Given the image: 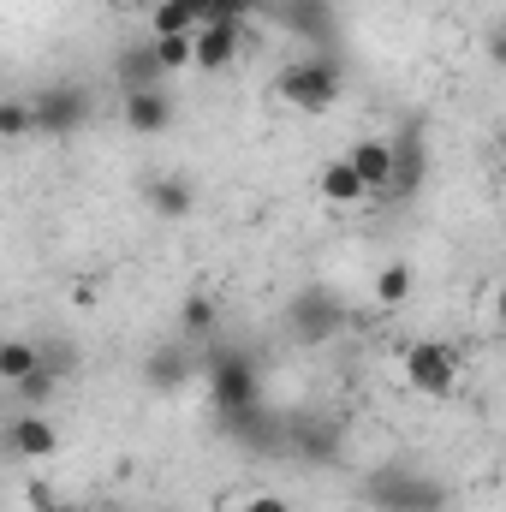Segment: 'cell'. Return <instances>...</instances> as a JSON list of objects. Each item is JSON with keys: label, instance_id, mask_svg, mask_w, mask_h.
<instances>
[{"label": "cell", "instance_id": "6da1fadb", "mask_svg": "<svg viewBox=\"0 0 506 512\" xmlns=\"http://www.w3.org/2000/svg\"><path fill=\"white\" fill-rule=\"evenodd\" d=\"M203 393H209V411L221 423H233L251 405H262V364L245 346H209L203 352Z\"/></svg>", "mask_w": 506, "mask_h": 512}, {"label": "cell", "instance_id": "7a4b0ae2", "mask_svg": "<svg viewBox=\"0 0 506 512\" xmlns=\"http://www.w3.org/2000/svg\"><path fill=\"white\" fill-rule=\"evenodd\" d=\"M274 96L292 108V114H322L346 96V66L334 54H310V60H292L280 78H274Z\"/></svg>", "mask_w": 506, "mask_h": 512}, {"label": "cell", "instance_id": "3957f363", "mask_svg": "<svg viewBox=\"0 0 506 512\" xmlns=\"http://www.w3.org/2000/svg\"><path fill=\"white\" fill-rule=\"evenodd\" d=\"M370 507L376 512H447V483L411 465H387L370 477Z\"/></svg>", "mask_w": 506, "mask_h": 512}, {"label": "cell", "instance_id": "277c9868", "mask_svg": "<svg viewBox=\"0 0 506 512\" xmlns=\"http://www.w3.org/2000/svg\"><path fill=\"white\" fill-rule=\"evenodd\" d=\"M340 328H346V304H340V292H328V286H304V292L286 298V334H292L298 346H328Z\"/></svg>", "mask_w": 506, "mask_h": 512}, {"label": "cell", "instance_id": "5b68a950", "mask_svg": "<svg viewBox=\"0 0 506 512\" xmlns=\"http://www.w3.org/2000/svg\"><path fill=\"white\" fill-rule=\"evenodd\" d=\"M30 102H36V131H42V137H72V131H84L96 120V96H90L84 84H72V78L36 90Z\"/></svg>", "mask_w": 506, "mask_h": 512}, {"label": "cell", "instance_id": "8992f818", "mask_svg": "<svg viewBox=\"0 0 506 512\" xmlns=\"http://www.w3.org/2000/svg\"><path fill=\"white\" fill-rule=\"evenodd\" d=\"M399 370H405V387L417 399H447L459 387V352L447 340H417V346H405Z\"/></svg>", "mask_w": 506, "mask_h": 512}, {"label": "cell", "instance_id": "52a82bcc", "mask_svg": "<svg viewBox=\"0 0 506 512\" xmlns=\"http://www.w3.org/2000/svg\"><path fill=\"white\" fill-rule=\"evenodd\" d=\"M340 447H346V429H340L334 417H316V411L286 417V459H292V465L322 471V465L340 459Z\"/></svg>", "mask_w": 506, "mask_h": 512}, {"label": "cell", "instance_id": "ba28073f", "mask_svg": "<svg viewBox=\"0 0 506 512\" xmlns=\"http://www.w3.org/2000/svg\"><path fill=\"white\" fill-rule=\"evenodd\" d=\"M203 352L209 346H191V340H161L155 352H143V387L149 393H185V387L203 376Z\"/></svg>", "mask_w": 506, "mask_h": 512}, {"label": "cell", "instance_id": "9c48e42d", "mask_svg": "<svg viewBox=\"0 0 506 512\" xmlns=\"http://www.w3.org/2000/svg\"><path fill=\"white\" fill-rule=\"evenodd\" d=\"M233 441H239V453H251V459H286V411H274L268 399L251 405L245 417H233V423H221Z\"/></svg>", "mask_w": 506, "mask_h": 512}, {"label": "cell", "instance_id": "30bf717a", "mask_svg": "<svg viewBox=\"0 0 506 512\" xmlns=\"http://www.w3.org/2000/svg\"><path fill=\"white\" fill-rule=\"evenodd\" d=\"M423 179H429V137H423V126L393 131V185H387V203L417 197Z\"/></svg>", "mask_w": 506, "mask_h": 512}, {"label": "cell", "instance_id": "8fae6325", "mask_svg": "<svg viewBox=\"0 0 506 512\" xmlns=\"http://www.w3.org/2000/svg\"><path fill=\"white\" fill-rule=\"evenodd\" d=\"M54 447H60L54 417H48V411H18V405H12V417H6V453L24 459V465H36V459H54Z\"/></svg>", "mask_w": 506, "mask_h": 512}, {"label": "cell", "instance_id": "7c38bea8", "mask_svg": "<svg viewBox=\"0 0 506 512\" xmlns=\"http://www.w3.org/2000/svg\"><path fill=\"white\" fill-rule=\"evenodd\" d=\"M239 54H245V24H203L197 30V66L191 72L221 78V72L239 66Z\"/></svg>", "mask_w": 506, "mask_h": 512}, {"label": "cell", "instance_id": "4fadbf2b", "mask_svg": "<svg viewBox=\"0 0 506 512\" xmlns=\"http://www.w3.org/2000/svg\"><path fill=\"white\" fill-rule=\"evenodd\" d=\"M173 96L155 84V90H131V96H120V126L131 131V137H161V131L173 126Z\"/></svg>", "mask_w": 506, "mask_h": 512}, {"label": "cell", "instance_id": "5bb4252c", "mask_svg": "<svg viewBox=\"0 0 506 512\" xmlns=\"http://www.w3.org/2000/svg\"><path fill=\"white\" fill-rule=\"evenodd\" d=\"M346 161L358 167V179L370 185V203H387V185H393V137H358L346 149Z\"/></svg>", "mask_w": 506, "mask_h": 512}, {"label": "cell", "instance_id": "9a60e30c", "mask_svg": "<svg viewBox=\"0 0 506 512\" xmlns=\"http://www.w3.org/2000/svg\"><path fill=\"white\" fill-rule=\"evenodd\" d=\"M143 209H149L155 221H185V215L197 209V185H191L185 173H155V179L143 185Z\"/></svg>", "mask_w": 506, "mask_h": 512}, {"label": "cell", "instance_id": "2e32d148", "mask_svg": "<svg viewBox=\"0 0 506 512\" xmlns=\"http://www.w3.org/2000/svg\"><path fill=\"white\" fill-rule=\"evenodd\" d=\"M316 191H322V203H328V209H358V203H370V185L358 179V167H352L346 155L322 161V173H316Z\"/></svg>", "mask_w": 506, "mask_h": 512}, {"label": "cell", "instance_id": "e0dca14e", "mask_svg": "<svg viewBox=\"0 0 506 512\" xmlns=\"http://www.w3.org/2000/svg\"><path fill=\"white\" fill-rule=\"evenodd\" d=\"M114 78H120V96H131V90H155L167 72H161V60H155V42H131V48H120L114 54Z\"/></svg>", "mask_w": 506, "mask_h": 512}, {"label": "cell", "instance_id": "ac0fdd59", "mask_svg": "<svg viewBox=\"0 0 506 512\" xmlns=\"http://www.w3.org/2000/svg\"><path fill=\"white\" fill-rule=\"evenodd\" d=\"M215 334H221V304H215L209 292H191V298L179 304V340L215 346Z\"/></svg>", "mask_w": 506, "mask_h": 512}, {"label": "cell", "instance_id": "d6986e66", "mask_svg": "<svg viewBox=\"0 0 506 512\" xmlns=\"http://www.w3.org/2000/svg\"><path fill=\"white\" fill-rule=\"evenodd\" d=\"M60 382H66V376H60V370H54V364L42 358V364H36V370H30L24 382L6 387V393H12V405H18V411H48V399L60 393Z\"/></svg>", "mask_w": 506, "mask_h": 512}, {"label": "cell", "instance_id": "ffe728a7", "mask_svg": "<svg viewBox=\"0 0 506 512\" xmlns=\"http://www.w3.org/2000/svg\"><path fill=\"white\" fill-rule=\"evenodd\" d=\"M376 304L381 310H405L411 304V292H417V274H411V262H381V274H376Z\"/></svg>", "mask_w": 506, "mask_h": 512}, {"label": "cell", "instance_id": "44dd1931", "mask_svg": "<svg viewBox=\"0 0 506 512\" xmlns=\"http://www.w3.org/2000/svg\"><path fill=\"white\" fill-rule=\"evenodd\" d=\"M197 30H203V18L191 0H161L149 12V36H197Z\"/></svg>", "mask_w": 506, "mask_h": 512}, {"label": "cell", "instance_id": "7402d4cb", "mask_svg": "<svg viewBox=\"0 0 506 512\" xmlns=\"http://www.w3.org/2000/svg\"><path fill=\"white\" fill-rule=\"evenodd\" d=\"M280 18H292V30H298V36H316V42H328L334 0H280Z\"/></svg>", "mask_w": 506, "mask_h": 512}, {"label": "cell", "instance_id": "603a6c76", "mask_svg": "<svg viewBox=\"0 0 506 512\" xmlns=\"http://www.w3.org/2000/svg\"><path fill=\"white\" fill-rule=\"evenodd\" d=\"M36 364H42V346H36V340H24V334L0 340V382H6V387H18Z\"/></svg>", "mask_w": 506, "mask_h": 512}, {"label": "cell", "instance_id": "cb8c5ba5", "mask_svg": "<svg viewBox=\"0 0 506 512\" xmlns=\"http://www.w3.org/2000/svg\"><path fill=\"white\" fill-rule=\"evenodd\" d=\"M203 24H245V18H262L268 0H191Z\"/></svg>", "mask_w": 506, "mask_h": 512}, {"label": "cell", "instance_id": "d4e9b609", "mask_svg": "<svg viewBox=\"0 0 506 512\" xmlns=\"http://www.w3.org/2000/svg\"><path fill=\"white\" fill-rule=\"evenodd\" d=\"M149 42H155V60H161L167 78L197 66V36H149Z\"/></svg>", "mask_w": 506, "mask_h": 512}, {"label": "cell", "instance_id": "484cf974", "mask_svg": "<svg viewBox=\"0 0 506 512\" xmlns=\"http://www.w3.org/2000/svg\"><path fill=\"white\" fill-rule=\"evenodd\" d=\"M30 131H36V102H30V96H6V102H0V137L18 143V137H30Z\"/></svg>", "mask_w": 506, "mask_h": 512}, {"label": "cell", "instance_id": "4316f807", "mask_svg": "<svg viewBox=\"0 0 506 512\" xmlns=\"http://www.w3.org/2000/svg\"><path fill=\"white\" fill-rule=\"evenodd\" d=\"M233 512H292V501H286L280 489H251V495H245Z\"/></svg>", "mask_w": 506, "mask_h": 512}, {"label": "cell", "instance_id": "83f0119b", "mask_svg": "<svg viewBox=\"0 0 506 512\" xmlns=\"http://www.w3.org/2000/svg\"><path fill=\"white\" fill-rule=\"evenodd\" d=\"M483 54H489V66H495V72H506V18H501V24H489Z\"/></svg>", "mask_w": 506, "mask_h": 512}, {"label": "cell", "instance_id": "f1b7e54d", "mask_svg": "<svg viewBox=\"0 0 506 512\" xmlns=\"http://www.w3.org/2000/svg\"><path fill=\"white\" fill-rule=\"evenodd\" d=\"M114 6H120V12H143V18H149V12H155L161 0H114Z\"/></svg>", "mask_w": 506, "mask_h": 512}, {"label": "cell", "instance_id": "f546056e", "mask_svg": "<svg viewBox=\"0 0 506 512\" xmlns=\"http://www.w3.org/2000/svg\"><path fill=\"white\" fill-rule=\"evenodd\" d=\"M495 322H501V328H506V280H501V286H495Z\"/></svg>", "mask_w": 506, "mask_h": 512}, {"label": "cell", "instance_id": "4dcf8cb0", "mask_svg": "<svg viewBox=\"0 0 506 512\" xmlns=\"http://www.w3.org/2000/svg\"><path fill=\"white\" fill-rule=\"evenodd\" d=\"M155 512H179V507H155Z\"/></svg>", "mask_w": 506, "mask_h": 512}]
</instances>
